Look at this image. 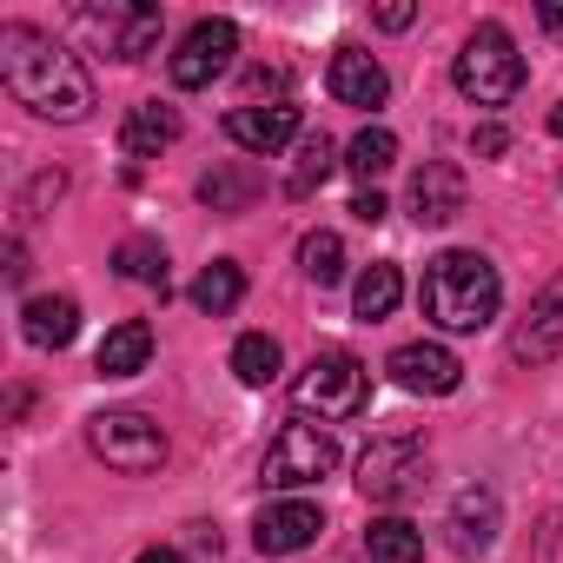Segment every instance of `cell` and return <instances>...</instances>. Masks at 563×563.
Returning a JSON list of instances; mask_svg holds the SVG:
<instances>
[{"label": "cell", "mask_w": 563, "mask_h": 563, "mask_svg": "<svg viewBox=\"0 0 563 563\" xmlns=\"http://www.w3.org/2000/svg\"><path fill=\"white\" fill-rule=\"evenodd\" d=\"M451 80H457L464 100H477V107H504V100H517V87H523V54H517V41H510L497 21H484V27L464 41Z\"/></svg>", "instance_id": "3"}, {"label": "cell", "mask_w": 563, "mask_h": 563, "mask_svg": "<svg viewBox=\"0 0 563 563\" xmlns=\"http://www.w3.org/2000/svg\"><path fill=\"white\" fill-rule=\"evenodd\" d=\"M0 87L41 120H87L93 113V74L80 67V54L27 21L0 27Z\"/></svg>", "instance_id": "1"}, {"label": "cell", "mask_w": 563, "mask_h": 563, "mask_svg": "<svg viewBox=\"0 0 563 563\" xmlns=\"http://www.w3.org/2000/svg\"><path fill=\"white\" fill-rule=\"evenodd\" d=\"M232 54H239V27H232V21H192L186 41L173 47L166 74H173L179 93H199V87H212V80L232 67Z\"/></svg>", "instance_id": "8"}, {"label": "cell", "mask_w": 563, "mask_h": 563, "mask_svg": "<svg viewBox=\"0 0 563 563\" xmlns=\"http://www.w3.org/2000/svg\"><path fill=\"white\" fill-rule=\"evenodd\" d=\"M451 543L457 550H490L497 543V490H484V484L457 490V504H451Z\"/></svg>", "instance_id": "18"}, {"label": "cell", "mask_w": 563, "mask_h": 563, "mask_svg": "<svg viewBox=\"0 0 563 563\" xmlns=\"http://www.w3.org/2000/svg\"><path fill=\"white\" fill-rule=\"evenodd\" d=\"M385 372H391L398 391H418V398H444V391H457V378H464L457 352H451V345H431V339L398 345V352L385 358Z\"/></svg>", "instance_id": "9"}, {"label": "cell", "mask_w": 563, "mask_h": 563, "mask_svg": "<svg viewBox=\"0 0 563 563\" xmlns=\"http://www.w3.org/2000/svg\"><path fill=\"white\" fill-rule=\"evenodd\" d=\"M265 87H286V74H278V67H252L245 74V93H265Z\"/></svg>", "instance_id": "33"}, {"label": "cell", "mask_w": 563, "mask_h": 563, "mask_svg": "<svg viewBox=\"0 0 563 563\" xmlns=\"http://www.w3.org/2000/svg\"><path fill=\"white\" fill-rule=\"evenodd\" d=\"M352 212H358V219H365V225H378V219H385V212H391V206H385V192H372V186H365V192H358V199H352Z\"/></svg>", "instance_id": "32"}, {"label": "cell", "mask_w": 563, "mask_h": 563, "mask_svg": "<svg viewBox=\"0 0 563 563\" xmlns=\"http://www.w3.org/2000/svg\"><path fill=\"white\" fill-rule=\"evenodd\" d=\"M258 192H265V179H258L252 166H212V173L199 179V199H206L212 212H245Z\"/></svg>", "instance_id": "23"}, {"label": "cell", "mask_w": 563, "mask_h": 563, "mask_svg": "<svg viewBox=\"0 0 563 563\" xmlns=\"http://www.w3.org/2000/svg\"><path fill=\"white\" fill-rule=\"evenodd\" d=\"M80 27H87L93 41H107L113 60H146V54L159 47V14H153V8H87Z\"/></svg>", "instance_id": "10"}, {"label": "cell", "mask_w": 563, "mask_h": 563, "mask_svg": "<svg viewBox=\"0 0 563 563\" xmlns=\"http://www.w3.org/2000/svg\"><path fill=\"white\" fill-rule=\"evenodd\" d=\"M232 372H239V385L265 391V385H278V372H286V352H278V339H265V332H245L232 345Z\"/></svg>", "instance_id": "24"}, {"label": "cell", "mask_w": 563, "mask_h": 563, "mask_svg": "<svg viewBox=\"0 0 563 563\" xmlns=\"http://www.w3.org/2000/svg\"><path fill=\"white\" fill-rule=\"evenodd\" d=\"M146 358H153V325L146 319H126V325H113L107 339H100V378H133V372H146Z\"/></svg>", "instance_id": "19"}, {"label": "cell", "mask_w": 563, "mask_h": 563, "mask_svg": "<svg viewBox=\"0 0 563 563\" xmlns=\"http://www.w3.org/2000/svg\"><path fill=\"white\" fill-rule=\"evenodd\" d=\"M21 332H27V345H41V352H67L74 339H80V306L74 299H27V312H21Z\"/></svg>", "instance_id": "17"}, {"label": "cell", "mask_w": 563, "mask_h": 563, "mask_svg": "<svg viewBox=\"0 0 563 563\" xmlns=\"http://www.w3.org/2000/svg\"><path fill=\"white\" fill-rule=\"evenodd\" d=\"M173 140H179V113L159 107V100H140V107L126 113V126H120V153H126V159H159Z\"/></svg>", "instance_id": "16"}, {"label": "cell", "mask_w": 563, "mask_h": 563, "mask_svg": "<svg viewBox=\"0 0 563 563\" xmlns=\"http://www.w3.org/2000/svg\"><path fill=\"white\" fill-rule=\"evenodd\" d=\"M87 444H93V457H107L126 477H146V471L166 464V431L146 411H100L87 424Z\"/></svg>", "instance_id": "6"}, {"label": "cell", "mask_w": 563, "mask_h": 563, "mask_svg": "<svg viewBox=\"0 0 563 563\" xmlns=\"http://www.w3.org/2000/svg\"><path fill=\"white\" fill-rule=\"evenodd\" d=\"M113 272L133 278V286H159V292H166V245H159V239H126V245L113 252Z\"/></svg>", "instance_id": "26"}, {"label": "cell", "mask_w": 563, "mask_h": 563, "mask_svg": "<svg viewBox=\"0 0 563 563\" xmlns=\"http://www.w3.org/2000/svg\"><path fill=\"white\" fill-rule=\"evenodd\" d=\"M411 21H418V8H411V0H391V8H378V27H385V34H405Z\"/></svg>", "instance_id": "31"}, {"label": "cell", "mask_w": 563, "mask_h": 563, "mask_svg": "<svg viewBox=\"0 0 563 563\" xmlns=\"http://www.w3.org/2000/svg\"><path fill=\"white\" fill-rule=\"evenodd\" d=\"M464 212V173L451 159H424L411 179V219L418 225H451Z\"/></svg>", "instance_id": "14"}, {"label": "cell", "mask_w": 563, "mask_h": 563, "mask_svg": "<svg viewBox=\"0 0 563 563\" xmlns=\"http://www.w3.org/2000/svg\"><path fill=\"white\" fill-rule=\"evenodd\" d=\"M225 140L265 159V153H278V146H292V140H299V107H292V100H272V107H232V113H225Z\"/></svg>", "instance_id": "13"}, {"label": "cell", "mask_w": 563, "mask_h": 563, "mask_svg": "<svg viewBox=\"0 0 563 563\" xmlns=\"http://www.w3.org/2000/svg\"><path fill=\"white\" fill-rule=\"evenodd\" d=\"M133 563H186V556H179V550H166V543H153V550H140Z\"/></svg>", "instance_id": "35"}, {"label": "cell", "mask_w": 563, "mask_h": 563, "mask_svg": "<svg viewBox=\"0 0 563 563\" xmlns=\"http://www.w3.org/2000/svg\"><path fill=\"white\" fill-rule=\"evenodd\" d=\"M550 133H556V140H563V100H556V107H550Z\"/></svg>", "instance_id": "36"}, {"label": "cell", "mask_w": 563, "mask_h": 563, "mask_svg": "<svg viewBox=\"0 0 563 563\" xmlns=\"http://www.w3.org/2000/svg\"><path fill=\"white\" fill-rule=\"evenodd\" d=\"M339 471V444L332 431L292 418V424H278V438L265 444V464H258V484L265 490H299V484H319Z\"/></svg>", "instance_id": "5"}, {"label": "cell", "mask_w": 563, "mask_h": 563, "mask_svg": "<svg viewBox=\"0 0 563 563\" xmlns=\"http://www.w3.org/2000/svg\"><path fill=\"white\" fill-rule=\"evenodd\" d=\"M60 192H67V173H60V166L34 173V186H27V192H21V206H14V212H21V225H27V219H41V212H47Z\"/></svg>", "instance_id": "29"}, {"label": "cell", "mask_w": 563, "mask_h": 563, "mask_svg": "<svg viewBox=\"0 0 563 563\" xmlns=\"http://www.w3.org/2000/svg\"><path fill=\"white\" fill-rule=\"evenodd\" d=\"M391 159H398V133H391V126H365V133L345 146V166H352L358 179H378V173H391Z\"/></svg>", "instance_id": "28"}, {"label": "cell", "mask_w": 563, "mask_h": 563, "mask_svg": "<svg viewBox=\"0 0 563 563\" xmlns=\"http://www.w3.org/2000/svg\"><path fill=\"white\" fill-rule=\"evenodd\" d=\"M424 319L431 325H444V332H484L490 319H497V306H504V278H497V265L484 258V252H438L431 265H424Z\"/></svg>", "instance_id": "2"}, {"label": "cell", "mask_w": 563, "mask_h": 563, "mask_svg": "<svg viewBox=\"0 0 563 563\" xmlns=\"http://www.w3.org/2000/svg\"><path fill=\"white\" fill-rule=\"evenodd\" d=\"M239 299H245V272H239V258H212V265L192 278V306H199L206 319H225Z\"/></svg>", "instance_id": "21"}, {"label": "cell", "mask_w": 563, "mask_h": 563, "mask_svg": "<svg viewBox=\"0 0 563 563\" xmlns=\"http://www.w3.org/2000/svg\"><path fill=\"white\" fill-rule=\"evenodd\" d=\"M398 299H405V272L391 265V258H378V265H365L358 272V286H352V306H358V319H391L398 312Z\"/></svg>", "instance_id": "20"}, {"label": "cell", "mask_w": 563, "mask_h": 563, "mask_svg": "<svg viewBox=\"0 0 563 563\" xmlns=\"http://www.w3.org/2000/svg\"><path fill=\"white\" fill-rule=\"evenodd\" d=\"M504 146H510V133H504V126H477V133H471V153H477V159H497Z\"/></svg>", "instance_id": "30"}, {"label": "cell", "mask_w": 563, "mask_h": 563, "mask_svg": "<svg viewBox=\"0 0 563 563\" xmlns=\"http://www.w3.org/2000/svg\"><path fill=\"white\" fill-rule=\"evenodd\" d=\"M365 556H372V563H424V530L405 523V517H372Z\"/></svg>", "instance_id": "22"}, {"label": "cell", "mask_w": 563, "mask_h": 563, "mask_svg": "<svg viewBox=\"0 0 563 563\" xmlns=\"http://www.w3.org/2000/svg\"><path fill=\"white\" fill-rule=\"evenodd\" d=\"M319 530H325L319 504H306V497H286V504H265V510H258V523H252V543H258V556H292V550L319 543Z\"/></svg>", "instance_id": "11"}, {"label": "cell", "mask_w": 563, "mask_h": 563, "mask_svg": "<svg viewBox=\"0 0 563 563\" xmlns=\"http://www.w3.org/2000/svg\"><path fill=\"white\" fill-rule=\"evenodd\" d=\"M299 265H306L312 286H339L345 278V239L339 232H306L299 239Z\"/></svg>", "instance_id": "27"}, {"label": "cell", "mask_w": 563, "mask_h": 563, "mask_svg": "<svg viewBox=\"0 0 563 563\" xmlns=\"http://www.w3.org/2000/svg\"><path fill=\"white\" fill-rule=\"evenodd\" d=\"M358 490L372 504H411L424 490V444L418 438H372L358 457Z\"/></svg>", "instance_id": "7"}, {"label": "cell", "mask_w": 563, "mask_h": 563, "mask_svg": "<svg viewBox=\"0 0 563 563\" xmlns=\"http://www.w3.org/2000/svg\"><path fill=\"white\" fill-rule=\"evenodd\" d=\"M510 358H517V365H550V358H563V272L530 299V319L517 325Z\"/></svg>", "instance_id": "12"}, {"label": "cell", "mask_w": 563, "mask_h": 563, "mask_svg": "<svg viewBox=\"0 0 563 563\" xmlns=\"http://www.w3.org/2000/svg\"><path fill=\"white\" fill-rule=\"evenodd\" d=\"M332 166H339V146H332L325 133H306V140H299V166H292L286 192H292V199H312V192L332 179Z\"/></svg>", "instance_id": "25"}, {"label": "cell", "mask_w": 563, "mask_h": 563, "mask_svg": "<svg viewBox=\"0 0 563 563\" xmlns=\"http://www.w3.org/2000/svg\"><path fill=\"white\" fill-rule=\"evenodd\" d=\"M21 278H27V245L14 239V245H8V286H21Z\"/></svg>", "instance_id": "34"}, {"label": "cell", "mask_w": 563, "mask_h": 563, "mask_svg": "<svg viewBox=\"0 0 563 563\" xmlns=\"http://www.w3.org/2000/svg\"><path fill=\"white\" fill-rule=\"evenodd\" d=\"M292 398H299V411H319V418L345 424V418H358V411L372 405V372H365L352 352L332 345V352H319V358L299 372Z\"/></svg>", "instance_id": "4"}, {"label": "cell", "mask_w": 563, "mask_h": 563, "mask_svg": "<svg viewBox=\"0 0 563 563\" xmlns=\"http://www.w3.org/2000/svg\"><path fill=\"white\" fill-rule=\"evenodd\" d=\"M325 87H332V100H339V107H385V93H391L385 67H378L365 47H339V54H332Z\"/></svg>", "instance_id": "15"}]
</instances>
